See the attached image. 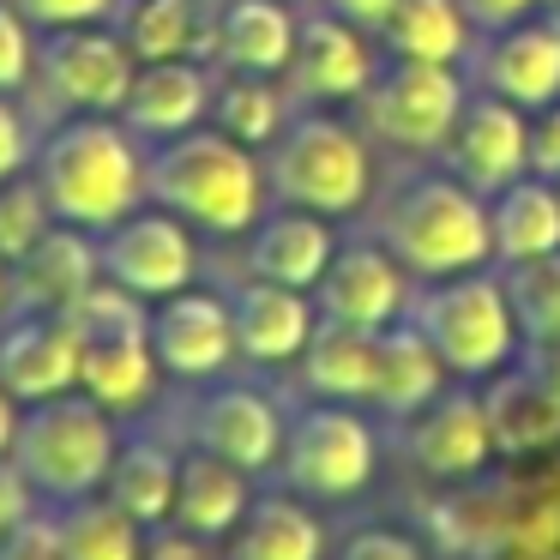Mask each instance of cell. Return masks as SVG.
Here are the masks:
<instances>
[{
  "label": "cell",
  "mask_w": 560,
  "mask_h": 560,
  "mask_svg": "<svg viewBox=\"0 0 560 560\" xmlns=\"http://www.w3.org/2000/svg\"><path fill=\"white\" fill-rule=\"evenodd\" d=\"M158 355H151V331H127V338H79V392L97 398L109 416H127L158 392Z\"/></svg>",
  "instance_id": "obj_27"
},
{
  "label": "cell",
  "mask_w": 560,
  "mask_h": 560,
  "mask_svg": "<svg viewBox=\"0 0 560 560\" xmlns=\"http://www.w3.org/2000/svg\"><path fill=\"white\" fill-rule=\"evenodd\" d=\"M49 230H55V211H49V199H43L37 182H25V175L0 182V259H7V266L25 259Z\"/></svg>",
  "instance_id": "obj_37"
},
{
  "label": "cell",
  "mask_w": 560,
  "mask_h": 560,
  "mask_svg": "<svg viewBox=\"0 0 560 560\" xmlns=\"http://www.w3.org/2000/svg\"><path fill=\"white\" fill-rule=\"evenodd\" d=\"M314 307L319 319H338V326L386 331L410 314V271L398 266V254L386 242L338 247L326 278L314 283Z\"/></svg>",
  "instance_id": "obj_12"
},
{
  "label": "cell",
  "mask_w": 560,
  "mask_h": 560,
  "mask_svg": "<svg viewBox=\"0 0 560 560\" xmlns=\"http://www.w3.org/2000/svg\"><path fill=\"white\" fill-rule=\"evenodd\" d=\"M326 530L302 500H254L247 518L235 524V560H319Z\"/></svg>",
  "instance_id": "obj_32"
},
{
  "label": "cell",
  "mask_w": 560,
  "mask_h": 560,
  "mask_svg": "<svg viewBox=\"0 0 560 560\" xmlns=\"http://www.w3.org/2000/svg\"><path fill=\"white\" fill-rule=\"evenodd\" d=\"M230 314H235V350L259 368L302 362L307 338L319 326V307L307 302V290H290V283H271V278L242 283L230 295Z\"/></svg>",
  "instance_id": "obj_19"
},
{
  "label": "cell",
  "mask_w": 560,
  "mask_h": 560,
  "mask_svg": "<svg viewBox=\"0 0 560 560\" xmlns=\"http://www.w3.org/2000/svg\"><path fill=\"white\" fill-rule=\"evenodd\" d=\"M404 446H410V458L422 464L428 476L464 482V476H476L488 458H494V428H488V410H482L476 392H452L446 386L434 404H422V410L410 416Z\"/></svg>",
  "instance_id": "obj_14"
},
{
  "label": "cell",
  "mask_w": 560,
  "mask_h": 560,
  "mask_svg": "<svg viewBox=\"0 0 560 560\" xmlns=\"http://www.w3.org/2000/svg\"><path fill=\"white\" fill-rule=\"evenodd\" d=\"M206 19L199 0H127L121 13V37L133 49V61H182L206 43Z\"/></svg>",
  "instance_id": "obj_35"
},
{
  "label": "cell",
  "mask_w": 560,
  "mask_h": 560,
  "mask_svg": "<svg viewBox=\"0 0 560 560\" xmlns=\"http://www.w3.org/2000/svg\"><path fill=\"white\" fill-rule=\"evenodd\" d=\"M37 73H43V85H49V97L61 103V109L121 115L139 61H133L121 31L73 25V31H49V43H43V55H37Z\"/></svg>",
  "instance_id": "obj_9"
},
{
  "label": "cell",
  "mask_w": 560,
  "mask_h": 560,
  "mask_svg": "<svg viewBox=\"0 0 560 560\" xmlns=\"http://www.w3.org/2000/svg\"><path fill=\"white\" fill-rule=\"evenodd\" d=\"M266 182L283 206L319 211V218H350L362 211L374 187L368 145L331 115H302L266 145Z\"/></svg>",
  "instance_id": "obj_6"
},
{
  "label": "cell",
  "mask_w": 560,
  "mask_h": 560,
  "mask_svg": "<svg viewBox=\"0 0 560 560\" xmlns=\"http://www.w3.org/2000/svg\"><path fill=\"white\" fill-rule=\"evenodd\" d=\"M67 560H139L145 555V524L127 518L109 494H85L67 500V512L55 518Z\"/></svg>",
  "instance_id": "obj_33"
},
{
  "label": "cell",
  "mask_w": 560,
  "mask_h": 560,
  "mask_svg": "<svg viewBox=\"0 0 560 560\" xmlns=\"http://www.w3.org/2000/svg\"><path fill=\"white\" fill-rule=\"evenodd\" d=\"M410 319L428 343L440 350L446 374L458 380H488L512 368L518 355V314L506 302V278L488 271H464V278H440L410 302Z\"/></svg>",
  "instance_id": "obj_5"
},
{
  "label": "cell",
  "mask_w": 560,
  "mask_h": 560,
  "mask_svg": "<svg viewBox=\"0 0 560 560\" xmlns=\"http://www.w3.org/2000/svg\"><path fill=\"white\" fill-rule=\"evenodd\" d=\"M175 482H182V458H175L170 446H158V440H127L109 464L103 494H109L127 518L163 524V518H175Z\"/></svg>",
  "instance_id": "obj_31"
},
{
  "label": "cell",
  "mask_w": 560,
  "mask_h": 560,
  "mask_svg": "<svg viewBox=\"0 0 560 560\" xmlns=\"http://www.w3.org/2000/svg\"><path fill=\"white\" fill-rule=\"evenodd\" d=\"M145 163L151 158L139 151V133H127V121L73 115V121L55 127L37 145L31 182L43 187L55 223L103 235L127 211H139V199H145Z\"/></svg>",
  "instance_id": "obj_1"
},
{
  "label": "cell",
  "mask_w": 560,
  "mask_h": 560,
  "mask_svg": "<svg viewBox=\"0 0 560 560\" xmlns=\"http://www.w3.org/2000/svg\"><path fill=\"white\" fill-rule=\"evenodd\" d=\"M536 0H464V13L476 19L482 31H506V25H518L524 13H530Z\"/></svg>",
  "instance_id": "obj_46"
},
{
  "label": "cell",
  "mask_w": 560,
  "mask_h": 560,
  "mask_svg": "<svg viewBox=\"0 0 560 560\" xmlns=\"http://www.w3.org/2000/svg\"><path fill=\"white\" fill-rule=\"evenodd\" d=\"M121 452V434H115V416L103 410L85 392H61V398L25 404L19 416V440H13V464L25 470V482L49 500H85L103 494L109 482V464Z\"/></svg>",
  "instance_id": "obj_4"
},
{
  "label": "cell",
  "mask_w": 560,
  "mask_h": 560,
  "mask_svg": "<svg viewBox=\"0 0 560 560\" xmlns=\"http://www.w3.org/2000/svg\"><path fill=\"white\" fill-rule=\"evenodd\" d=\"M338 560H422V548L398 530H355L350 542L338 548Z\"/></svg>",
  "instance_id": "obj_42"
},
{
  "label": "cell",
  "mask_w": 560,
  "mask_h": 560,
  "mask_svg": "<svg viewBox=\"0 0 560 560\" xmlns=\"http://www.w3.org/2000/svg\"><path fill=\"white\" fill-rule=\"evenodd\" d=\"M283 79H290L295 97H307V103H343V97H362V91L374 85V55H368L362 31L343 25L338 13L302 19L290 73Z\"/></svg>",
  "instance_id": "obj_21"
},
{
  "label": "cell",
  "mask_w": 560,
  "mask_h": 560,
  "mask_svg": "<svg viewBox=\"0 0 560 560\" xmlns=\"http://www.w3.org/2000/svg\"><path fill=\"white\" fill-rule=\"evenodd\" d=\"M278 464L295 494L343 500L355 488H368V476H374V428L350 404H314L307 416L290 422Z\"/></svg>",
  "instance_id": "obj_8"
},
{
  "label": "cell",
  "mask_w": 560,
  "mask_h": 560,
  "mask_svg": "<svg viewBox=\"0 0 560 560\" xmlns=\"http://www.w3.org/2000/svg\"><path fill=\"white\" fill-rule=\"evenodd\" d=\"M283 416L266 392H247V386H218L211 398H199L194 410V440L218 458H230L235 470H266V464L283 458Z\"/></svg>",
  "instance_id": "obj_20"
},
{
  "label": "cell",
  "mask_w": 560,
  "mask_h": 560,
  "mask_svg": "<svg viewBox=\"0 0 560 560\" xmlns=\"http://www.w3.org/2000/svg\"><path fill=\"white\" fill-rule=\"evenodd\" d=\"M476 85L518 109L560 103V25H506L476 49Z\"/></svg>",
  "instance_id": "obj_18"
},
{
  "label": "cell",
  "mask_w": 560,
  "mask_h": 560,
  "mask_svg": "<svg viewBox=\"0 0 560 560\" xmlns=\"http://www.w3.org/2000/svg\"><path fill=\"white\" fill-rule=\"evenodd\" d=\"M254 494H247V470H235L218 452H187L182 458V482H175V524L194 536H235V524L247 518Z\"/></svg>",
  "instance_id": "obj_28"
},
{
  "label": "cell",
  "mask_w": 560,
  "mask_h": 560,
  "mask_svg": "<svg viewBox=\"0 0 560 560\" xmlns=\"http://www.w3.org/2000/svg\"><path fill=\"white\" fill-rule=\"evenodd\" d=\"M37 73V43H31V19L13 0H0V91H19Z\"/></svg>",
  "instance_id": "obj_38"
},
{
  "label": "cell",
  "mask_w": 560,
  "mask_h": 560,
  "mask_svg": "<svg viewBox=\"0 0 560 560\" xmlns=\"http://www.w3.org/2000/svg\"><path fill=\"white\" fill-rule=\"evenodd\" d=\"M374 374H380V331L319 319L302 350L307 392H319L326 404H374Z\"/></svg>",
  "instance_id": "obj_26"
},
{
  "label": "cell",
  "mask_w": 560,
  "mask_h": 560,
  "mask_svg": "<svg viewBox=\"0 0 560 560\" xmlns=\"http://www.w3.org/2000/svg\"><path fill=\"white\" fill-rule=\"evenodd\" d=\"M151 355L170 380H211L235 362V314L223 295L175 290L151 307Z\"/></svg>",
  "instance_id": "obj_13"
},
{
  "label": "cell",
  "mask_w": 560,
  "mask_h": 560,
  "mask_svg": "<svg viewBox=\"0 0 560 560\" xmlns=\"http://www.w3.org/2000/svg\"><path fill=\"white\" fill-rule=\"evenodd\" d=\"M37 31H73V25H103L115 0H13Z\"/></svg>",
  "instance_id": "obj_39"
},
{
  "label": "cell",
  "mask_w": 560,
  "mask_h": 560,
  "mask_svg": "<svg viewBox=\"0 0 560 560\" xmlns=\"http://www.w3.org/2000/svg\"><path fill=\"white\" fill-rule=\"evenodd\" d=\"M542 368H548V380L560 386V343H548V350H542Z\"/></svg>",
  "instance_id": "obj_50"
},
{
  "label": "cell",
  "mask_w": 560,
  "mask_h": 560,
  "mask_svg": "<svg viewBox=\"0 0 560 560\" xmlns=\"http://www.w3.org/2000/svg\"><path fill=\"white\" fill-rule=\"evenodd\" d=\"M97 259H103V278L133 290L139 302H163V295L187 290L199 271V254H194V235L175 211L151 206V211H127L121 223H109L97 242Z\"/></svg>",
  "instance_id": "obj_10"
},
{
  "label": "cell",
  "mask_w": 560,
  "mask_h": 560,
  "mask_svg": "<svg viewBox=\"0 0 560 560\" xmlns=\"http://www.w3.org/2000/svg\"><path fill=\"white\" fill-rule=\"evenodd\" d=\"M7 307H13V266L0 259V314H7Z\"/></svg>",
  "instance_id": "obj_49"
},
{
  "label": "cell",
  "mask_w": 560,
  "mask_h": 560,
  "mask_svg": "<svg viewBox=\"0 0 560 560\" xmlns=\"http://www.w3.org/2000/svg\"><path fill=\"white\" fill-rule=\"evenodd\" d=\"M446 362H440V350L416 331V319L404 314L398 326L380 331V374H374V404L386 416H404L410 422L422 404H434L440 392H446Z\"/></svg>",
  "instance_id": "obj_29"
},
{
  "label": "cell",
  "mask_w": 560,
  "mask_h": 560,
  "mask_svg": "<svg viewBox=\"0 0 560 560\" xmlns=\"http://www.w3.org/2000/svg\"><path fill=\"white\" fill-rule=\"evenodd\" d=\"M0 560H67V555H61V536H55L49 518H25L13 542L0 548Z\"/></svg>",
  "instance_id": "obj_44"
},
{
  "label": "cell",
  "mask_w": 560,
  "mask_h": 560,
  "mask_svg": "<svg viewBox=\"0 0 560 560\" xmlns=\"http://www.w3.org/2000/svg\"><path fill=\"white\" fill-rule=\"evenodd\" d=\"M488 235H494V259L524 266V259L560 254V187L548 175H518L488 199Z\"/></svg>",
  "instance_id": "obj_25"
},
{
  "label": "cell",
  "mask_w": 560,
  "mask_h": 560,
  "mask_svg": "<svg viewBox=\"0 0 560 560\" xmlns=\"http://www.w3.org/2000/svg\"><path fill=\"white\" fill-rule=\"evenodd\" d=\"M254 242H247V266H254V278H271V283H290V290H314L319 278H326L331 254H338V235H331V223L319 218V211H271V218H259Z\"/></svg>",
  "instance_id": "obj_24"
},
{
  "label": "cell",
  "mask_w": 560,
  "mask_h": 560,
  "mask_svg": "<svg viewBox=\"0 0 560 560\" xmlns=\"http://www.w3.org/2000/svg\"><path fill=\"white\" fill-rule=\"evenodd\" d=\"M31 494H37V488L25 482V470H19L13 458H0V548L13 542L19 524L31 518Z\"/></svg>",
  "instance_id": "obj_41"
},
{
  "label": "cell",
  "mask_w": 560,
  "mask_h": 560,
  "mask_svg": "<svg viewBox=\"0 0 560 560\" xmlns=\"http://www.w3.org/2000/svg\"><path fill=\"white\" fill-rule=\"evenodd\" d=\"M206 536H194V530H182V524H175V530H158V536H145V555L139 560H206Z\"/></svg>",
  "instance_id": "obj_45"
},
{
  "label": "cell",
  "mask_w": 560,
  "mask_h": 560,
  "mask_svg": "<svg viewBox=\"0 0 560 560\" xmlns=\"http://www.w3.org/2000/svg\"><path fill=\"white\" fill-rule=\"evenodd\" d=\"M530 175H548V182L560 175V103L536 109L530 121Z\"/></svg>",
  "instance_id": "obj_43"
},
{
  "label": "cell",
  "mask_w": 560,
  "mask_h": 560,
  "mask_svg": "<svg viewBox=\"0 0 560 560\" xmlns=\"http://www.w3.org/2000/svg\"><path fill=\"white\" fill-rule=\"evenodd\" d=\"M97 283H103L97 242H91V230H73V223H55L25 259H13L19 314H73Z\"/></svg>",
  "instance_id": "obj_16"
},
{
  "label": "cell",
  "mask_w": 560,
  "mask_h": 560,
  "mask_svg": "<svg viewBox=\"0 0 560 560\" xmlns=\"http://www.w3.org/2000/svg\"><path fill=\"white\" fill-rule=\"evenodd\" d=\"M0 386L19 404H43L79 386V331L67 314H19L0 331Z\"/></svg>",
  "instance_id": "obj_15"
},
{
  "label": "cell",
  "mask_w": 560,
  "mask_h": 560,
  "mask_svg": "<svg viewBox=\"0 0 560 560\" xmlns=\"http://www.w3.org/2000/svg\"><path fill=\"white\" fill-rule=\"evenodd\" d=\"M512 560H560V555H512Z\"/></svg>",
  "instance_id": "obj_51"
},
{
  "label": "cell",
  "mask_w": 560,
  "mask_h": 560,
  "mask_svg": "<svg viewBox=\"0 0 560 560\" xmlns=\"http://www.w3.org/2000/svg\"><path fill=\"white\" fill-rule=\"evenodd\" d=\"M211 85H218V79H211L206 67L194 61V55H182V61H139L133 91H127V103H121L127 133L170 145V139L206 127V115H211Z\"/></svg>",
  "instance_id": "obj_17"
},
{
  "label": "cell",
  "mask_w": 560,
  "mask_h": 560,
  "mask_svg": "<svg viewBox=\"0 0 560 560\" xmlns=\"http://www.w3.org/2000/svg\"><path fill=\"white\" fill-rule=\"evenodd\" d=\"M266 163L218 127L170 139L145 163V199L211 235H247L266 211Z\"/></svg>",
  "instance_id": "obj_2"
},
{
  "label": "cell",
  "mask_w": 560,
  "mask_h": 560,
  "mask_svg": "<svg viewBox=\"0 0 560 560\" xmlns=\"http://www.w3.org/2000/svg\"><path fill=\"white\" fill-rule=\"evenodd\" d=\"M19 416H25V404H19L13 392L0 386V458H13V440H19Z\"/></svg>",
  "instance_id": "obj_48"
},
{
  "label": "cell",
  "mask_w": 560,
  "mask_h": 560,
  "mask_svg": "<svg viewBox=\"0 0 560 560\" xmlns=\"http://www.w3.org/2000/svg\"><path fill=\"white\" fill-rule=\"evenodd\" d=\"M488 428H494V452L530 458V452L560 446V386L548 368H500V380L482 392Z\"/></svg>",
  "instance_id": "obj_23"
},
{
  "label": "cell",
  "mask_w": 560,
  "mask_h": 560,
  "mask_svg": "<svg viewBox=\"0 0 560 560\" xmlns=\"http://www.w3.org/2000/svg\"><path fill=\"white\" fill-rule=\"evenodd\" d=\"M295 31H302V19L290 13V0H223L206 31V49L223 61V73L278 79L290 73Z\"/></svg>",
  "instance_id": "obj_22"
},
{
  "label": "cell",
  "mask_w": 560,
  "mask_h": 560,
  "mask_svg": "<svg viewBox=\"0 0 560 560\" xmlns=\"http://www.w3.org/2000/svg\"><path fill=\"white\" fill-rule=\"evenodd\" d=\"M380 242L422 283L482 271L494 259L488 199L476 187H464L458 175H416L392 194L386 218H380Z\"/></svg>",
  "instance_id": "obj_3"
},
{
  "label": "cell",
  "mask_w": 560,
  "mask_h": 560,
  "mask_svg": "<svg viewBox=\"0 0 560 560\" xmlns=\"http://www.w3.org/2000/svg\"><path fill=\"white\" fill-rule=\"evenodd\" d=\"M31 158H37V145H31V127L25 115L7 103V91H0V182H13V175L31 170Z\"/></svg>",
  "instance_id": "obj_40"
},
{
  "label": "cell",
  "mask_w": 560,
  "mask_h": 560,
  "mask_svg": "<svg viewBox=\"0 0 560 560\" xmlns=\"http://www.w3.org/2000/svg\"><path fill=\"white\" fill-rule=\"evenodd\" d=\"M380 37L398 61L458 67L476 49V19L464 13V0H398L392 19L380 25Z\"/></svg>",
  "instance_id": "obj_30"
},
{
  "label": "cell",
  "mask_w": 560,
  "mask_h": 560,
  "mask_svg": "<svg viewBox=\"0 0 560 560\" xmlns=\"http://www.w3.org/2000/svg\"><path fill=\"white\" fill-rule=\"evenodd\" d=\"M555 187H560V175H555Z\"/></svg>",
  "instance_id": "obj_52"
},
{
  "label": "cell",
  "mask_w": 560,
  "mask_h": 560,
  "mask_svg": "<svg viewBox=\"0 0 560 560\" xmlns=\"http://www.w3.org/2000/svg\"><path fill=\"white\" fill-rule=\"evenodd\" d=\"M446 163L464 187L494 199L500 187L530 175V109L494 97V91H470L446 139Z\"/></svg>",
  "instance_id": "obj_11"
},
{
  "label": "cell",
  "mask_w": 560,
  "mask_h": 560,
  "mask_svg": "<svg viewBox=\"0 0 560 560\" xmlns=\"http://www.w3.org/2000/svg\"><path fill=\"white\" fill-rule=\"evenodd\" d=\"M506 302H512V314H518V331L536 350L560 343V254L506 266Z\"/></svg>",
  "instance_id": "obj_36"
},
{
  "label": "cell",
  "mask_w": 560,
  "mask_h": 560,
  "mask_svg": "<svg viewBox=\"0 0 560 560\" xmlns=\"http://www.w3.org/2000/svg\"><path fill=\"white\" fill-rule=\"evenodd\" d=\"M326 7L343 19V25H355V31H380L392 19V7H398V0H326Z\"/></svg>",
  "instance_id": "obj_47"
},
{
  "label": "cell",
  "mask_w": 560,
  "mask_h": 560,
  "mask_svg": "<svg viewBox=\"0 0 560 560\" xmlns=\"http://www.w3.org/2000/svg\"><path fill=\"white\" fill-rule=\"evenodd\" d=\"M211 127L259 151L290 127V97L259 73H223V85H211Z\"/></svg>",
  "instance_id": "obj_34"
},
{
  "label": "cell",
  "mask_w": 560,
  "mask_h": 560,
  "mask_svg": "<svg viewBox=\"0 0 560 560\" xmlns=\"http://www.w3.org/2000/svg\"><path fill=\"white\" fill-rule=\"evenodd\" d=\"M368 97V127L398 151H446L452 127L464 109V73L440 61H398L392 55L386 73H374Z\"/></svg>",
  "instance_id": "obj_7"
}]
</instances>
